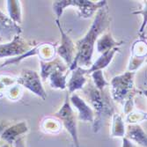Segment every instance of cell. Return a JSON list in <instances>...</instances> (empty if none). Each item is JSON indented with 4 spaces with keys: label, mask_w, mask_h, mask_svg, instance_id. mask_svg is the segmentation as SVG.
<instances>
[{
    "label": "cell",
    "mask_w": 147,
    "mask_h": 147,
    "mask_svg": "<svg viewBox=\"0 0 147 147\" xmlns=\"http://www.w3.org/2000/svg\"><path fill=\"white\" fill-rule=\"evenodd\" d=\"M56 23L58 26L60 34H61V44L57 49V53L61 57V59L64 62V63L70 68V66L71 65L75 57L76 47H75L74 42L70 38V36L62 28L59 20L56 19Z\"/></svg>",
    "instance_id": "obj_10"
},
{
    "label": "cell",
    "mask_w": 147,
    "mask_h": 147,
    "mask_svg": "<svg viewBox=\"0 0 147 147\" xmlns=\"http://www.w3.org/2000/svg\"><path fill=\"white\" fill-rule=\"evenodd\" d=\"M62 123L56 117L52 119V117H46L45 120L42 121V128L47 133H52L57 134L62 130Z\"/></svg>",
    "instance_id": "obj_19"
},
{
    "label": "cell",
    "mask_w": 147,
    "mask_h": 147,
    "mask_svg": "<svg viewBox=\"0 0 147 147\" xmlns=\"http://www.w3.org/2000/svg\"><path fill=\"white\" fill-rule=\"evenodd\" d=\"M16 83V78L8 76H0V93H3L5 90Z\"/></svg>",
    "instance_id": "obj_22"
},
{
    "label": "cell",
    "mask_w": 147,
    "mask_h": 147,
    "mask_svg": "<svg viewBox=\"0 0 147 147\" xmlns=\"http://www.w3.org/2000/svg\"><path fill=\"white\" fill-rule=\"evenodd\" d=\"M21 94V91H20V86L17 85H13L11 87H10L7 91L5 95L6 97L11 100H17L20 99Z\"/></svg>",
    "instance_id": "obj_23"
},
{
    "label": "cell",
    "mask_w": 147,
    "mask_h": 147,
    "mask_svg": "<svg viewBox=\"0 0 147 147\" xmlns=\"http://www.w3.org/2000/svg\"><path fill=\"white\" fill-rule=\"evenodd\" d=\"M110 24V14L108 5L101 7L96 12L90 28L86 34L76 42V53L74 60L70 66L71 71L77 67L89 69L92 66V58L95 49V43L100 35L108 31Z\"/></svg>",
    "instance_id": "obj_1"
},
{
    "label": "cell",
    "mask_w": 147,
    "mask_h": 147,
    "mask_svg": "<svg viewBox=\"0 0 147 147\" xmlns=\"http://www.w3.org/2000/svg\"><path fill=\"white\" fill-rule=\"evenodd\" d=\"M122 147H136V146L133 144L131 143V141H129L128 138H123V145H122Z\"/></svg>",
    "instance_id": "obj_24"
},
{
    "label": "cell",
    "mask_w": 147,
    "mask_h": 147,
    "mask_svg": "<svg viewBox=\"0 0 147 147\" xmlns=\"http://www.w3.org/2000/svg\"><path fill=\"white\" fill-rule=\"evenodd\" d=\"M91 76L92 78L93 85H94V86L100 91H102L105 86L109 85V83L107 82L106 79L104 78L102 71H96L94 72L91 73Z\"/></svg>",
    "instance_id": "obj_20"
},
{
    "label": "cell",
    "mask_w": 147,
    "mask_h": 147,
    "mask_svg": "<svg viewBox=\"0 0 147 147\" xmlns=\"http://www.w3.org/2000/svg\"><path fill=\"white\" fill-rule=\"evenodd\" d=\"M107 5V1H99L93 3L88 0H63V1H55L52 5L53 11L57 16V20H59L63 11L68 6H74L77 8L79 17L84 19H89L92 17L101 7Z\"/></svg>",
    "instance_id": "obj_4"
},
{
    "label": "cell",
    "mask_w": 147,
    "mask_h": 147,
    "mask_svg": "<svg viewBox=\"0 0 147 147\" xmlns=\"http://www.w3.org/2000/svg\"><path fill=\"white\" fill-rule=\"evenodd\" d=\"M82 90L88 100V105L94 112L92 130L97 133L101 129L104 119L115 114L114 105L109 95L105 94L103 90H98L92 83H87V86H84Z\"/></svg>",
    "instance_id": "obj_2"
},
{
    "label": "cell",
    "mask_w": 147,
    "mask_h": 147,
    "mask_svg": "<svg viewBox=\"0 0 147 147\" xmlns=\"http://www.w3.org/2000/svg\"><path fill=\"white\" fill-rule=\"evenodd\" d=\"M21 32L20 26L0 11V38L4 42H9L15 36L20 35Z\"/></svg>",
    "instance_id": "obj_11"
},
{
    "label": "cell",
    "mask_w": 147,
    "mask_h": 147,
    "mask_svg": "<svg viewBox=\"0 0 147 147\" xmlns=\"http://www.w3.org/2000/svg\"><path fill=\"white\" fill-rule=\"evenodd\" d=\"M4 42V41H3V40H2L1 38H0V42Z\"/></svg>",
    "instance_id": "obj_26"
},
{
    "label": "cell",
    "mask_w": 147,
    "mask_h": 147,
    "mask_svg": "<svg viewBox=\"0 0 147 147\" xmlns=\"http://www.w3.org/2000/svg\"><path fill=\"white\" fill-rule=\"evenodd\" d=\"M135 71H126L115 76L110 82L112 99L117 102L123 103L134 94V75Z\"/></svg>",
    "instance_id": "obj_5"
},
{
    "label": "cell",
    "mask_w": 147,
    "mask_h": 147,
    "mask_svg": "<svg viewBox=\"0 0 147 147\" xmlns=\"http://www.w3.org/2000/svg\"><path fill=\"white\" fill-rule=\"evenodd\" d=\"M125 134H126V138H128L129 141H133L143 147H146L147 145L146 134L140 125L138 124L128 125L127 129H125Z\"/></svg>",
    "instance_id": "obj_15"
},
{
    "label": "cell",
    "mask_w": 147,
    "mask_h": 147,
    "mask_svg": "<svg viewBox=\"0 0 147 147\" xmlns=\"http://www.w3.org/2000/svg\"><path fill=\"white\" fill-rule=\"evenodd\" d=\"M28 132L26 122L11 123L3 122L0 123V138L7 144L13 147H25L23 139Z\"/></svg>",
    "instance_id": "obj_6"
},
{
    "label": "cell",
    "mask_w": 147,
    "mask_h": 147,
    "mask_svg": "<svg viewBox=\"0 0 147 147\" xmlns=\"http://www.w3.org/2000/svg\"><path fill=\"white\" fill-rule=\"evenodd\" d=\"M117 52H119V48H114L109 51L102 53L101 56L95 61V63H92V66L89 69H83L84 74L89 75L96 71H102L110 63Z\"/></svg>",
    "instance_id": "obj_13"
},
{
    "label": "cell",
    "mask_w": 147,
    "mask_h": 147,
    "mask_svg": "<svg viewBox=\"0 0 147 147\" xmlns=\"http://www.w3.org/2000/svg\"><path fill=\"white\" fill-rule=\"evenodd\" d=\"M146 119V114L144 112L129 113L126 117V123L130 124H135L139 121H144Z\"/></svg>",
    "instance_id": "obj_21"
},
{
    "label": "cell",
    "mask_w": 147,
    "mask_h": 147,
    "mask_svg": "<svg viewBox=\"0 0 147 147\" xmlns=\"http://www.w3.org/2000/svg\"><path fill=\"white\" fill-rule=\"evenodd\" d=\"M1 147H11V146H10L9 144H3Z\"/></svg>",
    "instance_id": "obj_25"
},
{
    "label": "cell",
    "mask_w": 147,
    "mask_h": 147,
    "mask_svg": "<svg viewBox=\"0 0 147 147\" xmlns=\"http://www.w3.org/2000/svg\"><path fill=\"white\" fill-rule=\"evenodd\" d=\"M123 42H116L113 38L110 32L106 31L100 37L98 38L97 42L95 43L96 50L99 53H104L109 51L114 48H118L120 45H122Z\"/></svg>",
    "instance_id": "obj_16"
},
{
    "label": "cell",
    "mask_w": 147,
    "mask_h": 147,
    "mask_svg": "<svg viewBox=\"0 0 147 147\" xmlns=\"http://www.w3.org/2000/svg\"><path fill=\"white\" fill-rule=\"evenodd\" d=\"M8 17L17 25L21 24L22 22V14H21V4L20 1H6Z\"/></svg>",
    "instance_id": "obj_17"
},
{
    "label": "cell",
    "mask_w": 147,
    "mask_h": 147,
    "mask_svg": "<svg viewBox=\"0 0 147 147\" xmlns=\"http://www.w3.org/2000/svg\"><path fill=\"white\" fill-rule=\"evenodd\" d=\"M69 97L70 95L67 93L61 109L57 112H56L55 117H57L59 120L62 125H63L66 130L69 132V134L72 139L73 147H79L77 129V119L74 115V111L71 106Z\"/></svg>",
    "instance_id": "obj_7"
},
{
    "label": "cell",
    "mask_w": 147,
    "mask_h": 147,
    "mask_svg": "<svg viewBox=\"0 0 147 147\" xmlns=\"http://www.w3.org/2000/svg\"><path fill=\"white\" fill-rule=\"evenodd\" d=\"M16 84L28 89L43 100L47 98V93L42 84L41 77L35 71L23 70L20 75L16 78Z\"/></svg>",
    "instance_id": "obj_9"
},
{
    "label": "cell",
    "mask_w": 147,
    "mask_h": 147,
    "mask_svg": "<svg viewBox=\"0 0 147 147\" xmlns=\"http://www.w3.org/2000/svg\"><path fill=\"white\" fill-rule=\"evenodd\" d=\"M111 136L119 137V138H123L125 136V125L123 117L116 113L113 115V125H112Z\"/></svg>",
    "instance_id": "obj_18"
},
{
    "label": "cell",
    "mask_w": 147,
    "mask_h": 147,
    "mask_svg": "<svg viewBox=\"0 0 147 147\" xmlns=\"http://www.w3.org/2000/svg\"><path fill=\"white\" fill-rule=\"evenodd\" d=\"M36 45L34 42L28 41L20 35H17L9 42H0V58L20 57Z\"/></svg>",
    "instance_id": "obj_8"
},
{
    "label": "cell",
    "mask_w": 147,
    "mask_h": 147,
    "mask_svg": "<svg viewBox=\"0 0 147 147\" xmlns=\"http://www.w3.org/2000/svg\"><path fill=\"white\" fill-rule=\"evenodd\" d=\"M41 64V79H49V85L54 89L64 90L67 85L69 67L61 58H55L49 62L40 61Z\"/></svg>",
    "instance_id": "obj_3"
},
{
    "label": "cell",
    "mask_w": 147,
    "mask_h": 147,
    "mask_svg": "<svg viewBox=\"0 0 147 147\" xmlns=\"http://www.w3.org/2000/svg\"><path fill=\"white\" fill-rule=\"evenodd\" d=\"M86 75L84 74L83 69L80 67H77L71 71V76L69 80H67L66 88H68V94L71 95L77 91L83 89L85 85L86 84Z\"/></svg>",
    "instance_id": "obj_14"
},
{
    "label": "cell",
    "mask_w": 147,
    "mask_h": 147,
    "mask_svg": "<svg viewBox=\"0 0 147 147\" xmlns=\"http://www.w3.org/2000/svg\"><path fill=\"white\" fill-rule=\"evenodd\" d=\"M70 103H71L77 110L78 111V119L81 122L85 123H93L94 121V112L88 103L83 100L77 93H72L69 97Z\"/></svg>",
    "instance_id": "obj_12"
}]
</instances>
